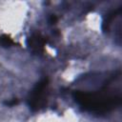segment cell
<instances>
[{
  "mask_svg": "<svg viewBox=\"0 0 122 122\" xmlns=\"http://www.w3.org/2000/svg\"><path fill=\"white\" fill-rule=\"evenodd\" d=\"M47 88H48V79H43L34 88L30 99V106L32 110L38 109V107H40L44 102L46 97Z\"/></svg>",
  "mask_w": 122,
  "mask_h": 122,
  "instance_id": "1",
  "label": "cell"
}]
</instances>
